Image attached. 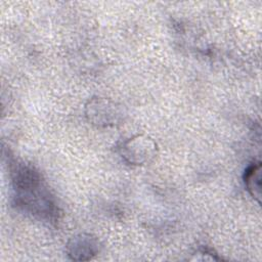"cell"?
Wrapping results in <instances>:
<instances>
[{
  "instance_id": "obj_2",
  "label": "cell",
  "mask_w": 262,
  "mask_h": 262,
  "mask_svg": "<svg viewBox=\"0 0 262 262\" xmlns=\"http://www.w3.org/2000/svg\"><path fill=\"white\" fill-rule=\"evenodd\" d=\"M84 112L88 122L100 128L120 125L126 116L122 104L106 97H92L85 104Z\"/></svg>"
},
{
  "instance_id": "obj_5",
  "label": "cell",
  "mask_w": 262,
  "mask_h": 262,
  "mask_svg": "<svg viewBox=\"0 0 262 262\" xmlns=\"http://www.w3.org/2000/svg\"><path fill=\"white\" fill-rule=\"evenodd\" d=\"M261 180H262L261 163L260 162L252 163L245 171L244 182L248 192L259 204L261 202V185H262Z\"/></svg>"
},
{
  "instance_id": "obj_3",
  "label": "cell",
  "mask_w": 262,
  "mask_h": 262,
  "mask_svg": "<svg viewBox=\"0 0 262 262\" xmlns=\"http://www.w3.org/2000/svg\"><path fill=\"white\" fill-rule=\"evenodd\" d=\"M118 151L125 163L132 166H142L156 158L158 144L148 135L136 134L123 141Z\"/></svg>"
},
{
  "instance_id": "obj_4",
  "label": "cell",
  "mask_w": 262,
  "mask_h": 262,
  "mask_svg": "<svg viewBox=\"0 0 262 262\" xmlns=\"http://www.w3.org/2000/svg\"><path fill=\"white\" fill-rule=\"evenodd\" d=\"M98 252V239L89 233H79L71 237L67 244V253L73 260L87 261L97 255Z\"/></svg>"
},
{
  "instance_id": "obj_1",
  "label": "cell",
  "mask_w": 262,
  "mask_h": 262,
  "mask_svg": "<svg viewBox=\"0 0 262 262\" xmlns=\"http://www.w3.org/2000/svg\"><path fill=\"white\" fill-rule=\"evenodd\" d=\"M15 204L25 212L46 221H54L58 209L40 173L32 166L16 163L11 169Z\"/></svg>"
}]
</instances>
